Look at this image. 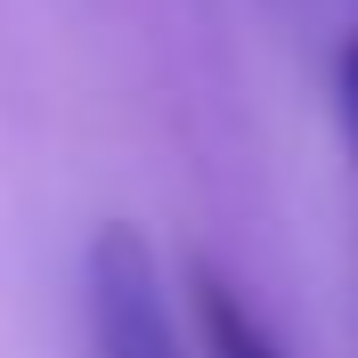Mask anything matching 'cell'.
Listing matches in <instances>:
<instances>
[{
    "instance_id": "cell-1",
    "label": "cell",
    "mask_w": 358,
    "mask_h": 358,
    "mask_svg": "<svg viewBox=\"0 0 358 358\" xmlns=\"http://www.w3.org/2000/svg\"><path fill=\"white\" fill-rule=\"evenodd\" d=\"M196 342H203V358H285L277 334H268V317L220 268H196Z\"/></svg>"
},
{
    "instance_id": "cell-2",
    "label": "cell",
    "mask_w": 358,
    "mask_h": 358,
    "mask_svg": "<svg viewBox=\"0 0 358 358\" xmlns=\"http://www.w3.org/2000/svg\"><path fill=\"white\" fill-rule=\"evenodd\" d=\"M334 106H342V131H350V155H358V41H342V57H334Z\"/></svg>"
}]
</instances>
